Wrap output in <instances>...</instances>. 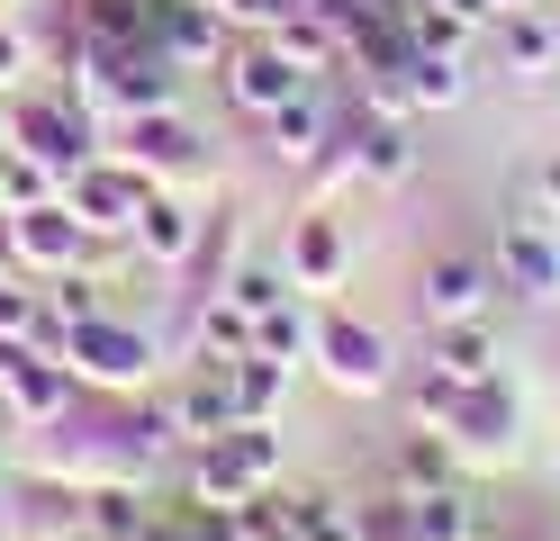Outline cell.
Listing matches in <instances>:
<instances>
[{"label": "cell", "mask_w": 560, "mask_h": 541, "mask_svg": "<svg viewBox=\"0 0 560 541\" xmlns=\"http://www.w3.org/2000/svg\"><path fill=\"white\" fill-rule=\"evenodd\" d=\"M280 479V424H226L190 443V505H244Z\"/></svg>", "instance_id": "cell-1"}, {"label": "cell", "mask_w": 560, "mask_h": 541, "mask_svg": "<svg viewBox=\"0 0 560 541\" xmlns=\"http://www.w3.org/2000/svg\"><path fill=\"white\" fill-rule=\"evenodd\" d=\"M63 371H73L82 388H100V397H136L154 379V334L100 307V316H82L73 334H63Z\"/></svg>", "instance_id": "cell-2"}, {"label": "cell", "mask_w": 560, "mask_h": 541, "mask_svg": "<svg viewBox=\"0 0 560 541\" xmlns=\"http://www.w3.org/2000/svg\"><path fill=\"white\" fill-rule=\"evenodd\" d=\"M10 144H19V154H37L46 172H82L91 154H100V144H109V127H100L91 118V108L73 99V91H19V118H10Z\"/></svg>", "instance_id": "cell-3"}, {"label": "cell", "mask_w": 560, "mask_h": 541, "mask_svg": "<svg viewBox=\"0 0 560 541\" xmlns=\"http://www.w3.org/2000/svg\"><path fill=\"white\" fill-rule=\"evenodd\" d=\"M109 154H118V163H136L145 180H163V190H199V180H208V144H199V127L182 118V108H145V118H118V127H109Z\"/></svg>", "instance_id": "cell-4"}, {"label": "cell", "mask_w": 560, "mask_h": 541, "mask_svg": "<svg viewBox=\"0 0 560 541\" xmlns=\"http://www.w3.org/2000/svg\"><path fill=\"white\" fill-rule=\"evenodd\" d=\"M317 371L343 388V397H380L398 379V352H389V334H380V325H362L353 307H317Z\"/></svg>", "instance_id": "cell-5"}, {"label": "cell", "mask_w": 560, "mask_h": 541, "mask_svg": "<svg viewBox=\"0 0 560 541\" xmlns=\"http://www.w3.org/2000/svg\"><path fill=\"white\" fill-rule=\"evenodd\" d=\"M0 532L10 541H82V487L55 479V469H10L0 479Z\"/></svg>", "instance_id": "cell-6"}, {"label": "cell", "mask_w": 560, "mask_h": 541, "mask_svg": "<svg viewBox=\"0 0 560 541\" xmlns=\"http://www.w3.org/2000/svg\"><path fill=\"white\" fill-rule=\"evenodd\" d=\"M145 190H154V180L136 172V163H118L109 144H100L82 172H63V208H73L91 235H127V226H136V208H145Z\"/></svg>", "instance_id": "cell-7"}, {"label": "cell", "mask_w": 560, "mask_h": 541, "mask_svg": "<svg viewBox=\"0 0 560 541\" xmlns=\"http://www.w3.org/2000/svg\"><path fill=\"white\" fill-rule=\"evenodd\" d=\"M280 271L299 280V298H326V289H343V271H353V235H343V216L326 199H307L290 216V252H280Z\"/></svg>", "instance_id": "cell-8"}, {"label": "cell", "mask_w": 560, "mask_h": 541, "mask_svg": "<svg viewBox=\"0 0 560 541\" xmlns=\"http://www.w3.org/2000/svg\"><path fill=\"white\" fill-rule=\"evenodd\" d=\"M515 415H524V397H515V379L498 371V379L462 388V407H452L443 443L462 451V460H506V451H515Z\"/></svg>", "instance_id": "cell-9"}, {"label": "cell", "mask_w": 560, "mask_h": 541, "mask_svg": "<svg viewBox=\"0 0 560 541\" xmlns=\"http://www.w3.org/2000/svg\"><path fill=\"white\" fill-rule=\"evenodd\" d=\"M145 36H154L182 72L226 63V46H235V27L218 19V0H145Z\"/></svg>", "instance_id": "cell-10"}, {"label": "cell", "mask_w": 560, "mask_h": 541, "mask_svg": "<svg viewBox=\"0 0 560 541\" xmlns=\"http://www.w3.org/2000/svg\"><path fill=\"white\" fill-rule=\"evenodd\" d=\"M488 298H498V262H479V252H443L416 280V307L434 325H470V316H488Z\"/></svg>", "instance_id": "cell-11"}, {"label": "cell", "mask_w": 560, "mask_h": 541, "mask_svg": "<svg viewBox=\"0 0 560 541\" xmlns=\"http://www.w3.org/2000/svg\"><path fill=\"white\" fill-rule=\"evenodd\" d=\"M290 91H307V72L271 46V36H244V46H226V99L244 108V118H262V108H280Z\"/></svg>", "instance_id": "cell-12"}, {"label": "cell", "mask_w": 560, "mask_h": 541, "mask_svg": "<svg viewBox=\"0 0 560 541\" xmlns=\"http://www.w3.org/2000/svg\"><path fill=\"white\" fill-rule=\"evenodd\" d=\"M498 289H515L524 307H542V298H560V244L534 226V216H506V235H498Z\"/></svg>", "instance_id": "cell-13"}, {"label": "cell", "mask_w": 560, "mask_h": 541, "mask_svg": "<svg viewBox=\"0 0 560 541\" xmlns=\"http://www.w3.org/2000/svg\"><path fill=\"white\" fill-rule=\"evenodd\" d=\"M19 216V271H73L82 262V252H91V226H82V216L73 208H63V199H37V208H10Z\"/></svg>", "instance_id": "cell-14"}, {"label": "cell", "mask_w": 560, "mask_h": 541, "mask_svg": "<svg viewBox=\"0 0 560 541\" xmlns=\"http://www.w3.org/2000/svg\"><path fill=\"white\" fill-rule=\"evenodd\" d=\"M190 235H199V208H190V190H145V208H136V226H127V244L145 252L154 271H182V252H190Z\"/></svg>", "instance_id": "cell-15"}, {"label": "cell", "mask_w": 560, "mask_h": 541, "mask_svg": "<svg viewBox=\"0 0 560 541\" xmlns=\"http://www.w3.org/2000/svg\"><path fill=\"white\" fill-rule=\"evenodd\" d=\"M498 63H506V82H551L560 72V19L542 10V0L498 19Z\"/></svg>", "instance_id": "cell-16"}, {"label": "cell", "mask_w": 560, "mask_h": 541, "mask_svg": "<svg viewBox=\"0 0 560 541\" xmlns=\"http://www.w3.org/2000/svg\"><path fill=\"white\" fill-rule=\"evenodd\" d=\"M326 136H335V108L317 99V82L290 91L280 108H262V144H271V163H299V172H307V154H317Z\"/></svg>", "instance_id": "cell-17"}, {"label": "cell", "mask_w": 560, "mask_h": 541, "mask_svg": "<svg viewBox=\"0 0 560 541\" xmlns=\"http://www.w3.org/2000/svg\"><path fill=\"white\" fill-rule=\"evenodd\" d=\"M145 524H154V496L136 487V479L82 487V541H145Z\"/></svg>", "instance_id": "cell-18"}, {"label": "cell", "mask_w": 560, "mask_h": 541, "mask_svg": "<svg viewBox=\"0 0 560 541\" xmlns=\"http://www.w3.org/2000/svg\"><path fill=\"white\" fill-rule=\"evenodd\" d=\"M343 136H353L362 180H407V172H416V127H407V118H380V108H362V118H343Z\"/></svg>", "instance_id": "cell-19"}, {"label": "cell", "mask_w": 560, "mask_h": 541, "mask_svg": "<svg viewBox=\"0 0 560 541\" xmlns=\"http://www.w3.org/2000/svg\"><path fill=\"white\" fill-rule=\"evenodd\" d=\"M163 407H172V424H182L190 443H208V433H226V424H235V388H226V361H199V371H190L182 388H172Z\"/></svg>", "instance_id": "cell-20"}, {"label": "cell", "mask_w": 560, "mask_h": 541, "mask_svg": "<svg viewBox=\"0 0 560 541\" xmlns=\"http://www.w3.org/2000/svg\"><path fill=\"white\" fill-rule=\"evenodd\" d=\"M235 244H244L235 208H208V216H199V235H190V252H182V298H208V289H226Z\"/></svg>", "instance_id": "cell-21"}, {"label": "cell", "mask_w": 560, "mask_h": 541, "mask_svg": "<svg viewBox=\"0 0 560 541\" xmlns=\"http://www.w3.org/2000/svg\"><path fill=\"white\" fill-rule=\"evenodd\" d=\"M244 352H254V316H244L226 289L190 298V361H244Z\"/></svg>", "instance_id": "cell-22"}, {"label": "cell", "mask_w": 560, "mask_h": 541, "mask_svg": "<svg viewBox=\"0 0 560 541\" xmlns=\"http://www.w3.org/2000/svg\"><path fill=\"white\" fill-rule=\"evenodd\" d=\"M226 388H235V424H280V397H290V361L244 352V361H226Z\"/></svg>", "instance_id": "cell-23"}, {"label": "cell", "mask_w": 560, "mask_h": 541, "mask_svg": "<svg viewBox=\"0 0 560 541\" xmlns=\"http://www.w3.org/2000/svg\"><path fill=\"white\" fill-rule=\"evenodd\" d=\"M434 371H452L462 388H479V379H498V334L470 316V325H434Z\"/></svg>", "instance_id": "cell-24"}, {"label": "cell", "mask_w": 560, "mask_h": 541, "mask_svg": "<svg viewBox=\"0 0 560 541\" xmlns=\"http://www.w3.org/2000/svg\"><path fill=\"white\" fill-rule=\"evenodd\" d=\"M254 352H262V361H290V371H299V361L317 352V307H299V298L262 307V316H254Z\"/></svg>", "instance_id": "cell-25"}, {"label": "cell", "mask_w": 560, "mask_h": 541, "mask_svg": "<svg viewBox=\"0 0 560 541\" xmlns=\"http://www.w3.org/2000/svg\"><path fill=\"white\" fill-rule=\"evenodd\" d=\"M470 99V55H407V108H462Z\"/></svg>", "instance_id": "cell-26"}, {"label": "cell", "mask_w": 560, "mask_h": 541, "mask_svg": "<svg viewBox=\"0 0 560 541\" xmlns=\"http://www.w3.org/2000/svg\"><path fill=\"white\" fill-rule=\"evenodd\" d=\"M407 541H470V487H425L407 496Z\"/></svg>", "instance_id": "cell-27"}, {"label": "cell", "mask_w": 560, "mask_h": 541, "mask_svg": "<svg viewBox=\"0 0 560 541\" xmlns=\"http://www.w3.org/2000/svg\"><path fill=\"white\" fill-rule=\"evenodd\" d=\"M91 46H145V0H63Z\"/></svg>", "instance_id": "cell-28"}, {"label": "cell", "mask_w": 560, "mask_h": 541, "mask_svg": "<svg viewBox=\"0 0 560 541\" xmlns=\"http://www.w3.org/2000/svg\"><path fill=\"white\" fill-rule=\"evenodd\" d=\"M280 505H290V532H299V541H362V532H353V505L326 496V487H290Z\"/></svg>", "instance_id": "cell-29"}, {"label": "cell", "mask_w": 560, "mask_h": 541, "mask_svg": "<svg viewBox=\"0 0 560 541\" xmlns=\"http://www.w3.org/2000/svg\"><path fill=\"white\" fill-rule=\"evenodd\" d=\"M452 460H462V451H452L443 433H425V424H416L407 443H398V487H407V496H425V487H452Z\"/></svg>", "instance_id": "cell-30"}, {"label": "cell", "mask_w": 560, "mask_h": 541, "mask_svg": "<svg viewBox=\"0 0 560 541\" xmlns=\"http://www.w3.org/2000/svg\"><path fill=\"white\" fill-rule=\"evenodd\" d=\"M470 36H479V27H462L443 0H407V46H416V55H470Z\"/></svg>", "instance_id": "cell-31"}, {"label": "cell", "mask_w": 560, "mask_h": 541, "mask_svg": "<svg viewBox=\"0 0 560 541\" xmlns=\"http://www.w3.org/2000/svg\"><path fill=\"white\" fill-rule=\"evenodd\" d=\"M37 199H63V172H46L37 154H0V208H37Z\"/></svg>", "instance_id": "cell-32"}, {"label": "cell", "mask_w": 560, "mask_h": 541, "mask_svg": "<svg viewBox=\"0 0 560 541\" xmlns=\"http://www.w3.org/2000/svg\"><path fill=\"white\" fill-rule=\"evenodd\" d=\"M226 298H235L244 316H262V307H280V298H299V280L271 271V262H244V271H226Z\"/></svg>", "instance_id": "cell-33"}, {"label": "cell", "mask_w": 560, "mask_h": 541, "mask_svg": "<svg viewBox=\"0 0 560 541\" xmlns=\"http://www.w3.org/2000/svg\"><path fill=\"white\" fill-rule=\"evenodd\" d=\"M407 407H416V424H425V433H443V424H452V407H462V379L425 361V371L407 379Z\"/></svg>", "instance_id": "cell-34"}, {"label": "cell", "mask_w": 560, "mask_h": 541, "mask_svg": "<svg viewBox=\"0 0 560 541\" xmlns=\"http://www.w3.org/2000/svg\"><path fill=\"white\" fill-rule=\"evenodd\" d=\"M353 532H362V541H407V487L362 496V505H353Z\"/></svg>", "instance_id": "cell-35"}, {"label": "cell", "mask_w": 560, "mask_h": 541, "mask_svg": "<svg viewBox=\"0 0 560 541\" xmlns=\"http://www.w3.org/2000/svg\"><path fill=\"white\" fill-rule=\"evenodd\" d=\"M19 72H27V36L10 27V10H0V91H19Z\"/></svg>", "instance_id": "cell-36"}, {"label": "cell", "mask_w": 560, "mask_h": 541, "mask_svg": "<svg viewBox=\"0 0 560 541\" xmlns=\"http://www.w3.org/2000/svg\"><path fill=\"white\" fill-rule=\"evenodd\" d=\"M0 271H19V216L0 208Z\"/></svg>", "instance_id": "cell-37"}, {"label": "cell", "mask_w": 560, "mask_h": 541, "mask_svg": "<svg viewBox=\"0 0 560 541\" xmlns=\"http://www.w3.org/2000/svg\"><path fill=\"white\" fill-rule=\"evenodd\" d=\"M542 216H560V154H542Z\"/></svg>", "instance_id": "cell-38"}, {"label": "cell", "mask_w": 560, "mask_h": 541, "mask_svg": "<svg viewBox=\"0 0 560 541\" xmlns=\"http://www.w3.org/2000/svg\"><path fill=\"white\" fill-rule=\"evenodd\" d=\"M10 118H19V91H0V154H10Z\"/></svg>", "instance_id": "cell-39"}, {"label": "cell", "mask_w": 560, "mask_h": 541, "mask_svg": "<svg viewBox=\"0 0 560 541\" xmlns=\"http://www.w3.org/2000/svg\"><path fill=\"white\" fill-rule=\"evenodd\" d=\"M498 10H534V0H498Z\"/></svg>", "instance_id": "cell-40"}, {"label": "cell", "mask_w": 560, "mask_h": 541, "mask_svg": "<svg viewBox=\"0 0 560 541\" xmlns=\"http://www.w3.org/2000/svg\"><path fill=\"white\" fill-rule=\"evenodd\" d=\"M551 541H560V524H551Z\"/></svg>", "instance_id": "cell-41"}, {"label": "cell", "mask_w": 560, "mask_h": 541, "mask_svg": "<svg viewBox=\"0 0 560 541\" xmlns=\"http://www.w3.org/2000/svg\"><path fill=\"white\" fill-rule=\"evenodd\" d=\"M0 10H10V0H0Z\"/></svg>", "instance_id": "cell-42"}]
</instances>
